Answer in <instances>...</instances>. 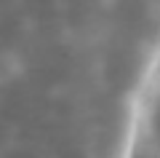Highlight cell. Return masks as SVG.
Instances as JSON below:
<instances>
[{"label": "cell", "instance_id": "6da1fadb", "mask_svg": "<svg viewBox=\"0 0 160 158\" xmlns=\"http://www.w3.org/2000/svg\"><path fill=\"white\" fill-rule=\"evenodd\" d=\"M126 158H160V59L139 96Z\"/></svg>", "mask_w": 160, "mask_h": 158}]
</instances>
